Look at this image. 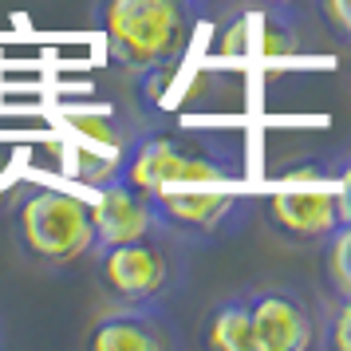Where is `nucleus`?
Here are the masks:
<instances>
[{
    "mask_svg": "<svg viewBox=\"0 0 351 351\" xmlns=\"http://www.w3.org/2000/svg\"><path fill=\"white\" fill-rule=\"evenodd\" d=\"M328 162H332L335 186H339V197H343V213L351 217V146L339 150V154H328Z\"/></svg>",
    "mask_w": 351,
    "mask_h": 351,
    "instance_id": "4468645a",
    "label": "nucleus"
},
{
    "mask_svg": "<svg viewBox=\"0 0 351 351\" xmlns=\"http://www.w3.org/2000/svg\"><path fill=\"white\" fill-rule=\"evenodd\" d=\"M316 12L335 36L351 40V0H316Z\"/></svg>",
    "mask_w": 351,
    "mask_h": 351,
    "instance_id": "ddd939ff",
    "label": "nucleus"
},
{
    "mask_svg": "<svg viewBox=\"0 0 351 351\" xmlns=\"http://www.w3.org/2000/svg\"><path fill=\"white\" fill-rule=\"evenodd\" d=\"M12 241L40 272H64L95 256L91 202L60 186H28L12 206Z\"/></svg>",
    "mask_w": 351,
    "mask_h": 351,
    "instance_id": "f03ea898",
    "label": "nucleus"
},
{
    "mask_svg": "<svg viewBox=\"0 0 351 351\" xmlns=\"http://www.w3.org/2000/svg\"><path fill=\"white\" fill-rule=\"evenodd\" d=\"M249 292L253 351H308L316 348L319 319L292 285H261Z\"/></svg>",
    "mask_w": 351,
    "mask_h": 351,
    "instance_id": "0eeeda50",
    "label": "nucleus"
},
{
    "mask_svg": "<svg viewBox=\"0 0 351 351\" xmlns=\"http://www.w3.org/2000/svg\"><path fill=\"white\" fill-rule=\"evenodd\" d=\"M319 249H324V276L332 296H351V217Z\"/></svg>",
    "mask_w": 351,
    "mask_h": 351,
    "instance_id": "9b49d317",
    "label": "nucleus"
},
{
    "mask_svg": "<svg viewBox=\"0 0 351 351\" xmlns=\"http://www.w3.org/2000/svg\"><path fill=\"white\" fill-rule=\"evenodd\" d=\"M182 4H186V8H193V12H202V8H206L209 0H182Z\"/></svg>",
    "mask_w": 351,
    "mask_h": 351,
    "instance_id": "dca6fc26",
    "label": "nucleus"
},
{
    "mask_svg": "<svg viewBox=\"0 0 351 351\" xmlns=\"http://www.w3.org/2000/svg\"><path fill=\"white\" fill-rule=\"evenodd\" d=\"M166 233L182 245H217L237 237L253 221L256 197L245 193L241 182H217V186H178V190L154 193Z\"/></svg>",
    "mask_w": 351,
    "mask_h": 351,
    "instance_id": "423d86ee",
    "label": "nucleus"
},
{
    "mask_svg": "<svg viewBox=\"0 0 351 351\" xmlns=\"http://www.w3.org/2000/svg\"><path fill=\"white\" fill-rule=\"evenodd\" d=\"M91 221H95L99 245H119V241H138V237L166 233L158 209H154V197L134 190L119 174H111L99 186V197L91 202Z\"/></svg>",
    "mask_w": 351,
    "mask_h": 351,
    "instance_id": "1a4fd4ad",
    "label": "nucleus"
},
{
    "mask_svg": "<svg viewBox=\"0 0 351 351\" xmlns=\"http://www.w3.org/2000/svg\"><path fill=\"white\" fill-rule=\"evenodd\" d=\"M316 348H324V351H351V296H332V312L319 319Z\"/></svg>",
    "mask_w": 351,
    "mask_h": 351,
    "instance_id": "f8f14e48",
    "label": "nucleus"
},
{
    "mask_svg": "<svg viewBox=\"0 0 351 351\" xmlns=\"http://www.w3.org/2000/svg\"><path fill=\"white\" fill-rule=\"evenodd\" d=\"M114 174L154 197L178 186L245 182V166H241V146L209 130H146L134 134Z\"/></svg>",
    "mask_w": 351,
    "mask_h": 351,
    "instance_id": "f257e3e1",
    "label": "nucleus"
},
{
    "mask_svg": "<svg viewBox=\"0 0 351 351\" xmlns=\"http://www.w3.org/2000/svg\"><path fill=\"white\" fill-rule=\"evenodd\" d=\"M202 343L213 351H253V316H249V292L245 288L217 300L206 312Z\"/></svg>",
    "mask_w": 351,
    "mask_h": 351,
    "instance_id": "9d476101",
    "label": "nucleus"
},
{
    "mask_svg": "<svg viewBox=\"0 0 351 351\" xmlns=\"http://www.w3.org/2000/svg\"><path fill=\"white\" fill-rule=\"evenodd\" d=\"M0 343H4V324H0Z\"/></svg>",
    "mask_w": 351,
    "mask_h": 351,
    "instance_id": "f3484780",
    "label": "nucleus"
},
{
    "mask_svg": "<svg viewBox=\"0 0 351 351\" xmlns=\"http://www.w3.org/2000/svg\"><path fill=\"white\" fill-rule=\"evenodd\" d=\"M95 276L111 304H138V308H166L186 285L182 241L170 233L95 249Z\"/></svg>",
    "mask_w": 351,
    "mask_h": 351,
    "instance_id": "39448f33",
    "label": "nucleus"
},
{
    "mask_svg": "<svg viewBox=\"0 0 351 351\" xmlns=\"http://www.w3.org/2000/svg\"><path fill=\"white\" fill-rule=\"evenodd\" d=\"M95 28L114 64L150 75L186 51L193 8L182 0H99Z\"/></svg>",
    "mask_w": 351,
    "mask_h": 351,
    "instance_id": "7ed1b4c3",
    "label": "nucleus"
},
{
    "mask_svg": "<svg viewBox=\"0 0 351 351\" xmlns=\"http://www.w3.org/2000/svg\"><path fill=\"white\" fill-rule=\"evenodd\" d=\"M87 351H178L182 335L170 324L166 308H138V304H111V312L87 328Z\"/></svg>",
    "mask_w": 351,
    "mask_h": 351,
    "instance_id": "6e6552de",
    "label": "nucleus"
},
{
    "mask_svg": "<svg viewBox=\"0 0 351 351\" xmlns=\"http://www.w3.org/2000/svg\"><path fill=\"white\" fill-rule=\"evenodd\" d=\"M249 4H261V8H269V12H288V8H296L300 0H249Z\"/></svg>",
    "mask_w": 351,
    "mask_h": 351,
    "instance_id": "2eb2a0df",
    "label": "nucleus"
},
{
    "mask_svg": "<svg viewBox=\"0 0 351 351\" xmlns=\"http://www.w3.org/2000/svg\"><path fill=\"white\" fill-rule=\"evenodd\" d=\"M256 213H261L265 229L285 245H324L348 221L328 158L288 162L272 178L265 197H256Z\"/></svg>",
    "mask_w": 351,
    "mask_h": 351,
    "instance_id": "20e7f679",
    "label": "nucleus"
}]
</instances>
